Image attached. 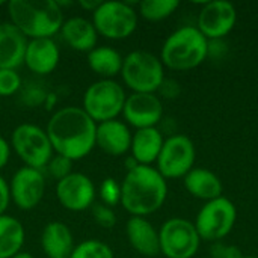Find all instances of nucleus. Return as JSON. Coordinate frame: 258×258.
Wrapping results in <instances>:
<instances>
[{"mask_svg": "<svg viewBox=\"0 0 258 258\" xmlns=\"http://www.w3.org/2000/svg\"><path fill=\"white\" fill-rule=\"evenodd\" d=\"M45 132L54 154L71 162L85 159L95 148L97 122L79 106H65L54 110Z\"/></svg>", "mask_w": 258, "mask_h": 258, "instance_id": "1", "label": "nucleus"}, {"mask_svg": "<svg viewBox=\"0 0 258 258\" xmlns=\"http://www.w3.org/2000/svg\"><path fill=\"white\" fill-rule=\"evenodd\" d=\"M168 198L166 178L154 168L138 165L121 181V206L132 216L145 218L162 209Z\"/></svg>", "mask_w": 258, "mask_h": 258, "instance_id": "2", "label": "nucleus"}, {"mask_svg": "<svg viewBox=\"0 0 258 258\" xmlns=\"http://www.w3.org/2000/svg\"><path fill=\"white\" fill-rule=\"evenodd\" d=\"M6 11L9 23L27 39L53 38L65 21L57 0H9Z\"/></svg>", "mask_w": 258, "mask_h": 258, "instance_id": "3", "label": "nucleus"}, {"mask_svg": "<svg viewBox=\"0 0 258 258\" xmlns=\"http://www.w3.org/2000/svg\"><path fill=\"white\" fill-rule=\"evenodd\" d=\"M209 39L195 26H184L172 32L162 45L160 60L174 71L200 67L209 56Z\"/></svg>", "mask_w": 258, "mask_h": 258, "instance_id": "4", "label": "nucleus"}, {"mask_svg": "<svg viewBox=\"0 0 258 258\" xmlns=\"http://www.w3.org/2000/svg\"><path fill=\"white\" fill-rule=\"evenodd\" d=\"M160 57L145 50H135L124 56L121 79L124 85L138 94H156L163 80L165 70Z\"/></svg>", "mask_w": 258, "mask_h": 258, "instance_id": "5", "label": "nucleus"}, {"mask_svg": "<svg viewBox=\"0 0 258 258\" xmlns=\"http://www.w3.org/2000/svg\"><path fill=\"white\" fill-rule=\"evenodd\" d=\"M127 94L121 83L113 79H100L91 83L82 101V109L97 124L118 119L122 115Z\"/></svg>", "mask_w": 258, "mask_h": 258, "instance_id": "6", "label": "nucleus"}, {"mask_svg": "<svg viewBox=\"0 0 258 258\" xmlns=\"http://www.w3.org/2000/svg\"><path fill=\"white\" fill-rule=\"evenodd\" d=\"M9 144L15 156L23 162V166L27 168L44 171L50 159L54 156L45 128L36 124H18L11 133Z\"/></svg>", "mask_w": 258, "mask_h": 258, "instance_id": "7", "label": "nucleus"}, {"mask_svg": "<svg viewBox=\"0 0 258 258\" xmlns=\"http://www.w3.org/2000/svg\"><path fill=\"white\" fill-rule=\"evenodd\" d=\"M98 36L121 41L132 36L138 29L139 14L128 2H101L91 18Z\"/></svg>", "mask_w": 258, "mask_h": 258, "instance_id": "8", "label": "nucleus"}, {"mask_svg": "<svg viewBox=\"0 0 258 258\" xmlns=\"http://www.w3.org/2000/svg\"><path fill=\"white\" fill-rule=\"evenodd\" d=\"M237 219V210L233 201L225 197L207 201L200 210L195 228L200 239L209 242H219L225 239L234 228Z\"/></svg>", "mask_w": 258, "mask_h": 258, "instance_id": "9", "label": "nucleus"}, {"mask_svg": "<svg viewBox=\"0 0 258 258\" xmlns=\"http://www.w3.org/2000/svg\"><path fill=\"white\" fill-rule=\"evenodd\" d=\"M160 254L166 258H194L200 249V236L192 222L183 218L168 219L159 230Z\"/></svg>", "mask_w": 258, "mask_h": 258, "instance_id": "10", "label": "nucleus"}, {"mask_svg": "<svg viewBox=\"0 0 258 258\" xmlns=\"http://www.w3.org/2000/svg\"><path fill=\"white\" fill-rule=\"evenodd\" d=\"M195 145L184 135H174L165 139L157 159L156 169L163 178H184L195 163Z\"/></svg>", "mask_w": 258, "mask_h": 258, "instance_id": "11", "label": "nucleus"}, {"mask_svg": "<svg viewBox=\"0 0 258 258\" xmlns=\"http://www.w3.org/2000/svg\"><path fill=\"white\" fill-rule=\"evenodd\" d=\"M47 187L44 171L21 166L9 180L11 203L23 212L33 210L44 198Z\"/></svg>", "mask_w": 258, "mask_h": 258, "instance_id": "12", "label": "nucleus"}, {"mask_svg": "<svg viewBox=\"0 0 258 258\" xmlns=\"http://www.w3.org/2000/svg\"><path fill=\"white\" fill-rule=\"evenodd\" d=\"M54 194L59 204L65 210L74 213L91 210L97 200V187L94 181L82 172H73L57 181Z\"/></svg>", "mask_w": 258, "mask_h": 258, "instance_id": "13", "label": "nucleus"}, {"mask_svg": "<svg viewBox=\"0 0 258 258\" xmlns=\"http://www.w3.org/2000/svg\"><path fill=\"white\" fill-rule=\"evenodd\" d=\"M237 11L233 3L225 0H213L203 6L198 15L200 32L212 41L227 36L236 26Z\"/></svg>", "mask_w": 258, "mask_h": 258, "instance_id": "14", "label": "nucleus"}, {"mask_svg": "<svg viewBox=\"0 0 258 258\" xmlns=\"http://www.w3.org/2000/svg\"><path fill=\"white\" fill-rule=\"evenodd\" d=\"M124 122L136 130L157 127L163 118V104L156 94L132 92L122 109Z\"/></svg>", "mask_w": 258, "mask_h": 258, "instance_id": "15", "label": "nucleus"}, {"mask_svg": "<svg viewBox=\"0 0 258 258\" xmlns=\"http://www.w3.org/2000/svg\"><path fill=\"white\" fill-rule=\"evenodd\" d=\"M132 138L133 133L130 127L118 118L97 124L95 147L107 156L121 157L130 151Z\"/></svg>", "mask_w": 258, "mask_h": 258, "instance_id": "16", "label": "nucleus"}, {"mask_svg": "<svg viewBox=\"0 0 258 258\" xmlns=\"http://www.w3.org/2000/svg\"><path fill=\"white\" fill-rule=\"evenodd\" d=\"M60 62V50L53 38L29 39L24 53L26 68L36 76L51 74Z\"/></svg>", "mask_w": 258, "mask_h": 258, "instance_id": "17", "label": "nucleus"}, {"mask_svg": "<svg viewBox=\"0 0 258 258\" xmlns=\"http://www.w3.org/2000/svg\"><path fill=\"white\" fill-rule=\"evenodd\" d=\"M125 236L130 246L144 257H156L160 254L159 230L141 216H132L125 224Z\"/></svg>", "mask_w": 258, "mask_h": 258, "instance_id": "18", "label": "nucleus"}, {"mask_svg": "<svg viewBox=\"0 0 258 258\" xmlns=\"http://www.w3.org/2000/svg\"><path fill=\"white\" fill-rule=\"evenodd\" d=\"M29 39L9 21L0 23V68L18 70L24 63Z\"/></svg>", "mask_w": 258, "mask_h": 258, "instance_id": "19", "label": "nucleus"}, {"mask_svg": "<svg viewBox=\"0 0 258 258\" xmlns=\"http://www.w3.org/2000/svg\"><path fill=\"white\" fill-rule=\"evenodd\" d=\"M60 36L65 44L79 51V53H89L97 47L98 33L89 18L85 17H71L67 18L60 29Z\"/></svg>", "mask_w": 258, "mask_h": 258, "instance_id": "20", "label": "nucleus"}, {"mask_svg": "<svg viewBox=\"0 0 258 258\" xmlns=\"http://www.w3.org/2000/svg\"><path fill=\"white\" fill-rule=\"evenodd\" d=\"M74 246V234L67 224L53 221L44 227L41 233V249L47 258H70Z\"/></svg>", "mask_w": 258, "mask_h": 258, "instance_id": "21", "label": "nucleus"}, {"mask_svg": "<svg viewBox=\"0 0 258 258\" xmlns=\"http://www.w3.org/2000/svg\"><path fill=\"white\" fill-rule=\"evenodd\" d=\"M163 142V135L157 127L136 130L132 138L130 156L139 165L153 166V163H156L159 159Z\"/></svg>", "mask_w": 258, "mask_h": 258, "instance_id": "22", "label": "nucleus"}, {"mask_svg": "<svg viewBox=\"0 0 258 258\" xmlns=\"http://www.w3.org/2000/svg\"><path fill=\"white\" fill-rule=\"evenodd\" d=\"M184 187L186 190L200 200L212 201L222 197V181L216 174L206 168H194L184 177Z\"/></svg>", "mask_w": 258, "mask_h": 258, "instance_id": "23", "label": "nucleus"}, {"mask_svg": "<svg viewBox=\"0 0 258 258\" xmlns=\"http://www.w3.org/2000/svg\"><path fill=\"white\" fill-rule=\"evenodd\" d=\"M124 56L113 47L97 45L88 53V67L100 79H113L121 74Z\"/></svg>", "mask_w": 258, "mask_h": 258, "instance_id": "24", "label": "nucleus"}, {"mask_svg": "<svg viewBox=\"0 0 258 258\" xmlns=\"http://www.w3.org/2000/svg\"><path fill=\"white\" fill-rule=\"evenodd\" d=\"M26 231L23 224L9 216H0V258H12L23 251Z\"/></svg>", "mask_w": 258, "mask_h": 258, "instance_id": "25", "label": "nucleus"}, {"mask_svg": "<svg viewBox=\"0 0 258 258\" xmlns=\"http://www.w3.org/2000/svg\"><path fill=\"white\" fill-rule=\"evenodd\" d=\"M178 6V0H144L138 5V14L147 21L157 23L171 17Z\"/></svg>", "mask_w": 258, "mask_h": 258, "instance_id": "26", "label": "nucleus"}, {"mask_svg": "<svg viewBox=\"0 0 258 258\" xmlns=\"http://www.w3.org/2000/svg\"><path fill=\"white\" fill-rule=\"evenodd\" d=\"M70 258H115V254L103 240L88 239L74 246Z\"/></svg>", "mask_w": 258, "mask_h": 258, "instance_id": "27", "label": "nucleus"}, {"mask_svg": "<svg viewBox=\"0 0 258 258\" xmlns=\"http://www.w3.org/2000/svg\"><path fill=\"white\" fill-rule=\"evenodd\" d=\"M97 194L100 197V203L110 209L121 204V183L112 177H107L101 181Z\"/></svg>", "mask_w": 258, "mask_h": 258, "instance_id": "28", "label": "nucleus"}, {"mask_svg": "<svg viewBox=\"0 0 258 258\" xmlns=\"http://www.w3.org/2000/svg\"><path fill=\"white\" fill-rule=\"evenodd\" d=\"M23 88V79L17 70L0 68V98L12 97Z\"/></svg>", "mask_w": 258, "mask_h": 258, "instance_id": "29", "label": "nucleus"}, {"mask_svg": "<svg viewBox=\"0 0 258 258\" xmlns=\"http://www.w3.org/2000/svg\"><path fill=\"white\" fill-rule=\"evenodd\" d=\"M47 89L39 86L38 83H27L26 86L23 85L20 94V101L26 106V107H38L44 104L45 95H47Z\"/></svg>", "mask_w": 258, "mask_h": 258, "instance_id": "30", "label": "nucleus"}, {"mask_svg": "<svg viewBox=\"0 0 258 258\" xmlns=\"http://www.w3.org/2000/svg\"><path fill=\"white\" fill-rule=\"evenodd\" d=\"M73 165H74V162H71L70 159L63 157V156H59V154H54L50 159V162L47 163L45 171L57 183V181L63 180L65 177H68L70 174L74 172L73 171Z\"/></svg>", "mask_w": 258, "mask_h": 258, "instance_id": "31", "label": "nucleus"}, {"mask_svg": "<svg viewBox=\"0 0 258 258\" xmlns=\"http://www.w3.org/2000/svg\"><path fill=\"white\" fill-rule=\"evenodd\" d=\"M91 215H92L94 222L104 230H112L116 225V215H115L113 209H110L101 203H95L91 207Z\"/></svg>", "mask_w": 258, "mask_h": 258, "instance_id": "32", "label": "nucleus"}, {"mask_svg": "<svg viewBox=\"0 0 258 258\" xmlns=\"http://www.w3.org/2000/svg\"><path fill=\"white\" fill-rule=\"evenodd\" d=\"M210 255L212 258H242V252L233 245L215 242L210 248Z\"/></svg>", "mask_w": 258, "mask_h": 258, "instance_id": "33", "label": "nucleus"}, {"mask_svg": "<svg viewBox=\"0 0 258 258\" xmlns=\"http://www.w3.org/2000/svg\"><path fill=\"white\" fill-rule=\"evenodd\" d=\"M11 206V192H9V181L0 175V216L6 215L8 207Z\"/></svg>", "mask_w": 258, "mask_h": 258, "instance_id": "34", "label": "nucleus"}, {"mask_svg": "<svg viewBox=\"0 0 258 258\" xmlns=\"http://www.w3.org/2000/svg\"><path fill=\"white\" fill-rule=\"evenodd\" d=\"M11 154H12V148H11L9 141L0 136V171L9 163Z\"/></svg>", "mask_w": 258, "mask_h": 258, "instance_id": "35", "label": "nucleus"}, {"mask_svg": "<svg viewBox=\"0 0 258 258\" xmlns=\"http://www.w3.org/2000/svg\"><path fill=\"white\" fill-rule=\"evenodd\" d=\"M157 92H160L166 98H174V97L178 95V83L174 82V80H166L165 79L162 86H160V89Z\"/></svg>", "mask_w": 258, "mask_h": 258, "instance_id": "36", "label": "nucleus"}, {"mask_svg": "<svg viewBox=\"0 0 258 258\" xmlns=\"http://www.w3.org/2000/svg\"><path fill=\"white\" fill-rule=\"evenodd\" d=\"M56 106H57V94L53 92V91H48L47 95H45V100H44L42 107L48 112V110H53Z\"/></svg>", "mask_w": 258, "mask_h": 258, "instance_id": "37", "label": "nucleus"}, {"mask_svg": "<svg viewBox=\"0 0 258 258\" xmlns=\"http://www.w3.org/2000/svg\"><path fill=\"white\" fill-rule=\"evenodd\" d=\"M101 3V0H80L79 2V6L82 8V9H85L86 12H94L97 8H98V5Z\"/></svg>", "mask_w": 258, "mask_h": 258, "instance_id": "38", "label": "nucleus"}, {"mask_svg": "<svg viewBox=\"0 0 258 258\" xmlns=\"http://www.w3.org/2000/svg\"><path fill=\"white\" fill-rule=\"evenodd\" d=\"M12 258H35L30 252H26V251H21V252H18L17 255H14Z\"/></svg>", "mask_w": 258, "mask_h": 258, "instance_id": "39", "label": "nucleus"}, {"mask_svg": "<svg viewBox=\"0 0 258 258\" xmlns=\"http://www.w3.org/2000/svg\"><path fill=\"white\" fill-rule=\"evenodd\" d=\"M242 258H258V257H252V255H242Z\"/></svg>", "mask_w": 258, "mask_h": 258, "instance_id": "40", "label": "nucleus"}, {"mask_svg": "<svg viewBox=\"0 0 258 258\" xmlns=\"http://www.w3.org/2000/svg\"><path fill=\"white\" fill-rule=\"evenodd\" d=\"M6 3H8V2H3V0H0V6H3V5L6 6Z\"/></svg>", "mask_w": 258, "mask_h": 258, "instance_id": "41", "label": "nucleus"}, {"mask_svg": "<svg viewBox=\"0 0 258 258\" xmlns=\"http://www.w3.org/2000/svg\"><path fill=\"white\" fill-rule=\"evenodd\" d=\"M0 113H2V103H0Z\"/></svg>", "mask_w": 258, "mask_h": 258, "instance_id": "42", "label": "nucleus"}]
</instances>
